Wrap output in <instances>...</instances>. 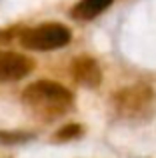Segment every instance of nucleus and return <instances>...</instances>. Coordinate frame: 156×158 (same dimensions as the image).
I'll list each match as a JSON object with an SVG mask.
<instances>
[{
  "mask_svg": "<svg viewBox=\"0 0 156 158\" xmlns=\"http://www.w3.org/2000/svg\"><path fill=\"white\" fill-rule=\"evenodd\" d=\"M80 134V124H68V126H64L62 130H58V138H76V136Z\"/></svg>",
  "mask_w": 156,
  "mask_h": 158,
  "instance_id": "0eeeda50",
  "label": "nucleus"
},
{
  "mask_svg": "<svg viewBox=\"0 0 156 158\" xmlns=\"http://www.w3.org/2000/svg\"><path fill=\"white\" fill-rule=\"evenodd\" d=\"M22 104L42 120H56L74 104V94L52 80H36L22 92Z\"/></svg>",
  "mask_w": 156,
  "mask_h": 158,
  "instance_id": "f257e3e1",
  "label": "nucleus"
},
{
  "mask_svg": "<svg viewBox=\"0 0 156 158\" xmlns=\"http://www.w3.org/2000/svg\"><path fill=\"white\" fill-rule=\"evenodd\" d=\"M32 60L18 52H0V80L14 82L32 72Z\"/></svg>",
  "mask_w": 156,
  "mask_h": 158,
  "instance_id": "20e7f679",
  "label": "nucleus"
},
{
  "mask_svg": "<svg viewBox=\"0 0 156 158\" xmlns=\"http://www.w3.org/2000/svg\"><path fill=\"white\" fill-rule=\"evenodd\" d=\"M18 40L24 48L46 52V50H58V48L66 46L72 40V32L68 26H64L60 22H46L34 28H26Z\"/></svg>",
  "mask_w": 156,
  "mask_h": 158,
  "instance_id": "7ed1b4c3",
  "label": "nucleus"
},
{
  "mask_svg": "<svg viewBox=\"0 0 156 158\" xmlns=\"http://www.w3.org/2000/svg\"><path fill=\"white\" fill-rule=\"evenodd\" d=\"M72 78L84 88H96L102 82V70L92 56H78L70 66Z\"/></svg>",
  "mask_w": 156,
  "mask_h": 158,
  "instance_id": "39448f33",
  "label": "nucleus"
},
{
  "mask_svg": "<svg viewBox=\"0 0 156 158\" xmlns=\"http://www.w3.org/2000/svg\"><path fill=\"white\" fill-rule=\"evenodd\" d=\"M112 2L114 0H80L72 8V16L76 20H92L112 6Z\"/></svg>",
  "mask_w": 156,
  "mask_h": 158,
  "instance_id": "423d86ee",
  "label": "nucleus"
},
{
  "mask_svg": "<svg viewBox=\"0 0 156 158\" xmlns=\"http://www.w3.org/2000/svg\"><path fill=\"white\" fill-rule=\"evenodd\" d=\"M112 108L128 122H146L156 114V92L148 84H130L114 92Z\"/></svg>",
  "mask_w": 156,
  "mask_h": 158,
  "instance_id": "f03ea898",
  "label": "nucleus"
}]
</instances>
